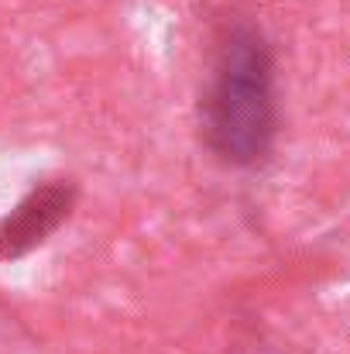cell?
I'll return each instance as SVG.
<instances>
[{"label": "cell", "mask_w": 350, "mask_h": 354, "mask_svg": "<svg viewBox=\"0 0 350 354\" xmlns=\"http://www.w3.org/2000/svg\"><path fill=\"white\" fill-rule=\"evenodd\" d=\"M79 186L72 179H45L21 196V203L0 221V261H17L41 248L76 210Z\"/></svg>", "instance_id": "2"}, {"label": "cell", "mask_w": 350, "mask_h": 354, "mask_svg": "<svg viewBox=\"0 0 350 354\" xmlns=\"http://www.w3.org/2000/svg\"><path fill=\"white\" fill-rule=\"evenodd\" d=\"M200 138L210 155L231 169H254L275 148V52L264 31L247 17H233L217 31L200 97Z\"/></svg>", "instance_id": "1"}]
</instances>
